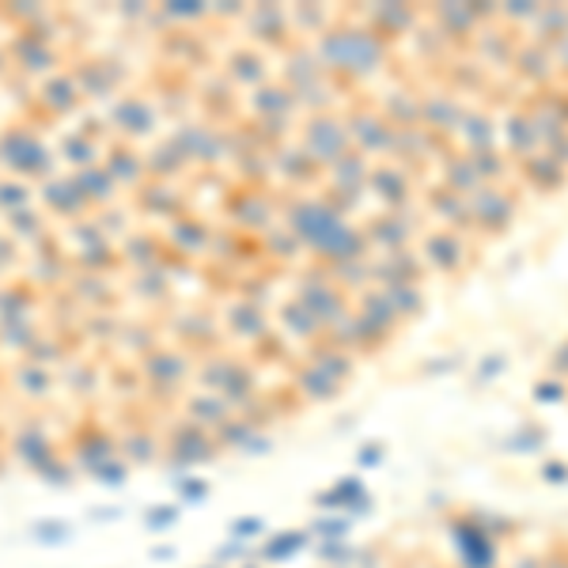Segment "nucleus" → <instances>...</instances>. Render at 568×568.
I'll return each mask as SVG.
<instances>
[{
  "label": "nucleus",
  "mask_w": 568,
  "mask_h": 568,
  "mask_svg": "<svg viewBox=\"0 0 568 568\" xmlns=\"http://www.w3.org/2000/svg\"><path fill=\"white\" fill-rule=\"evenodd\" d=\"M319 65L333 72V76L349 80H368L379 76L386 69V42L379 39L372 27H330L327 34H319V50H314Z\"/></svg>",
  "instance_id": "nucleus-1"
},
{
  "label": "nucleus",
  "mask_w": 568,
  "mask_h": 568,
  "mask_svg": "<svg viewBox=\"0 0 568 568\" xmlns=\"http://www.w3.org/2000/svg\"><path fill=\"white\" fill-rule=\"evenodd\" d=\"M345 228V213H338L327 197H303L288 209V231L311 250L327 247V242Z\"/></svg>",
  "instance_id": "nucleus-2"
},
{
  "label": "nucleus",
  "mask_w": 568,
  "mask_h": 568,
  "mask_svg": "<svg viewBox=\"0 0 568 568\" xmlns=\"http://www.w3.org/2000/svg\"><path fill=\"white\" fill-rule=\"evenodd\" d=\"M345 130H349V137H353V148L360 152V156L394 159V148H399V130L386 122V114L379 111V106H368V103L353 106V111L345 114Z\"/></svg>",
  "instance_id": "nucleus-3"
},
{
  "label": "nucleus",
  "mask_w": 568,
  "mask_h": 568,
  "mask_svg": "<svg viewBox=\"0 0 568 568\" xmlns=\"http://www.w3.org/2000/svg\"><path fill=\"white\" fill-rule=\"evenodd\" d=\"M466 205H471L474 231H477V236H485V239L504 236V231H508L512 224H516V216H519V197H516V189H508V186L477 189Z\"/></svg>",
  "instance_id": "nucleus-4"
},
{
  "label": "nucleus",
  "mask_w": 568,
  "mask_h": 568,
  "mask_svg": "<svg viewBox=\"0 0 568 568\" xmlns=\"http://www.w3.org/2000/svg\"><path fill=\"white\" fill-rule=\"evenodd\" d=\"M417 255L425 261L428 273H444V277H455L471 266L474 258V247L463 231H451V228H436L428 236H421L417 242Z\"/></svg>",
  "instance_id": "nucleus-5"
},
{
  "label": "nucleus",
  "mask_w": 568,
  "mask_h": 568,
  "mask_svg": "<svg viewBox=\"0 0 568 568\" xmlns=\"http://www.w3.org/2000/svg\"><path fill=\"white\" fill-rule=\"evenodd\" d=\"M303 148L319 167H333L341 156L353 152V137L345 130V118L338 114H314V118L303 125Z\"/></svg>",
  "instance_id": "nucleus-6"
},
{
  "label": "nucleus",
  "mask_w": 568,
  "mask_h": 568,
  "mask_svg": "<svg viewBox=\"0 0 568 568\" xmlns=\"http://www.w3.org/2000/svg\"><path fill=\"white\" fill-rule=\"evenodd\" d=\"M300 303L319 319L322 330H333L338 322H345L353 308H349V296L333 277L327 273H308V281L300 288Z\"/></svg>",
  "instance_id": "nucleus-7"
},
{
  "label": "nucleus",
  "mask_w": 568,
  "mask_h": 568,
  "mask_svg": "<svg viewBox=\"0 0 568 568\" xmlns=\"http://www.w3.org/2000/svg\"><path fill=\"white\" fill-rule=\"evenodd\" d=\"M466 114L471 111H466V103L455 92H421V125L428 133H436L440 141L455 137Z\"/></svg>",
  "instance_id": "nucleus-8"
},
{
  "label": "nucleus",
  "mask_w": 568,
  "mask_h": 568,
  "mask_svg": "<svg viewBox=\"0 0 568 568\" xmlns=\"http://www.w3.org/2000/svg\"><path fill=\"white\" fill-rule=\"evenodd\" d=\"M364 236L372 242V255H394V250L413 247L417 224H413L405 213H379L364 224Z\"/></svg>",
  "instance_id": "nucleus-9"
},
{
  "label": "nucleus",
  "mask_w": 568,
  "mask_h": 568,
  "mask_svg": "<svg viewBox=\"0 0 568 568\" xmlns=\"http://www.w3.org/2000/svg\"><path fill=\"white\" fill-rule=\"evenodd\" d=\"M368 189L386 205V213H405V205L413 202V175L399 159H383V164H375Z\"/></svg>",
  "instance_id": "nucleus-10"
},
{
  "label": "nucleus",
  "mask_w": 568,
  "mask_h": 568,
  "mask_svg": "<svg viewBox=\"0 0 568 568\" xmlns=\"http://www.w3.org/2000/svg\"><path fill=\"white\" fill-rule=\"evenodd\" d=\"M500 133H504V144H508V159H512V164H523L527 156L543 152V141H538L535 118H530L527 106H516V111L504 114Z\"/></svg>",
  "instance_id": "nucleus-11"
},
{
  "label": "nucleus",
  "mask_w": 568,
  "mask_h": 568,
  "mask_svg": "<svg viewBox=\"0 0 568 568\" xmlns=\"http://www.w3.org/2000/svg\"><path fill=\"white\" fill-rule=\"evenodd\" d=\"M512 72L523 76L527 84H535L538 92H546L549 80L557 76V65H554V53L546 47H538V42H519L516 47V58H512Z\"/></svg>",
  "instance_id": "nucleus-12"
},
{
  "label": "nucleus",
  "mask_w": 568,
  "mask_h": 568,
  "mask_svg": "<svg viewBox=\"0 0 568 568\" xmlns=\"http://www.w3.org/2000/svg\"><path fill=\"white\" fill-rule=\"evenodd\" d=\"M421 23V12L410 4H386V8H368L364 12V27H372L383 42L402 39V34H413Z\"/></svg>",
  "instance_id": "nucleus-13"
},
{
  "label": "nucleus",
  "mask_w": 568,
  "mask_h": 568,
  "mask_svg": "<svg viewBox=\"0 0 568 568\" xmlns=\"http://www.w3.org/2000/svg\"><path fill=\"white\" fill-rule=\"evenodd\" d=\"M440 175H444V189H451V194H458V197H471L477 194V189H485L482 183V175H477V167H474V159L466 156V152H444V159H440Z\"/></svg>",
  "instance_id": "nucleus-14"
},
{
  "label": "nucleus",
  "mask_w": 568,
  "mask_h": 568,
  "mask_svg": "<svg viewBox=\"0 0 568 568\" xmlns=\"http://www.w3.org/2000/svg\"><path fill=\"white\" fill-rule=\"evenodd\" d=\"M523 186L538 189V194H554V189H561L568 183V167L557 164L549 152H535V156H527L523 164H516Z\"/></svg>",
  "instance_id": "nucleus-15"
},
{
  "label": "nucleus",
  "mask_w": 568,
  "mask_h": 568,
  "mask_svg": "<svg viewBox=\"0 0 568 568\" xmlns=\"http://www.w3.org/2000/svg\"><path fill=\"white\" fill-rule=\"evenodd\" d=\"M497 137H500V125L489 118V114H477L471 111L458 125L455 141H458V152L466 156H482V152H497Z\"/></svg>",
  "instance_id": "nucleus-16"
},
{
  "label": "nucleus",
  "mask_w": 568,
  "mask_h": 568,
  "mask_svg": "<svg viewBox=\"0 0 568 568\" xmlns=\"http://www.w3.org/2000/svg\"><path fill=\"white\" fill-rule=\"evenodd\" d=\"M425 202H428V209L444 220V228L451 231H474V220H471V205H466V197H458V194H451V189L444 186H428L425 189Z\"/></svg>",
  "instance_id": "nucleus-17"
},
{
  "label": "nucleus",
  "mask_w": 568,
  "mask_h": 568,
  "mask_svg": "<svg viewBox=\"0 0 568 568\" xmlns=\"http://www.w3.org/2000/svg\"><path fill=\"white\" fill-rule=\"evenodd\" d=\"M383 292L402 322L425 311V292H421V285H391V288H383Z\"/></svg>",
  "instance_id": "nucleus-18"
},
{
  "label": "nucleus",
  "mask_w": 568,
  "mask_h": 568,
  "mask_svg": "<svg viewBox=\"0 0 568 568\" xmlns=\"http://www.w3.org/2000/svg\"><path fill=\"white\" fill-rule=\"evenodd\" d=\"M538 8L543 4H508V8H500V16L504 20H516V23H535Z\"/></svg>",
  "instance_id": "nucleus-19"
},
{
  "label": "nucleus",
  "mask_w": 568,
  "mask_h": 568,
  "mask_svg": "<svg viewBox=\"0 0 568 568\" xmlns=\"http://www.w3.org/2000/svg\"><path fill=\"white\" fill-rule=\"evenodd\" d=\"M549 53H554V65H557V72H565V76H568V34H565V39L557 42V47L549 50Z\"/></svg>",
  "instance_id": "nucleus-20"
},
{
  "label": "nucleus",
  "mask_w": 568,
  "mask_h": 568,
  "mask_svg": "<svg viewBox=\"0 0 568 568\" xmlns=\"http://www.w3.org/2000/svg\"><path fill=\"white\" fill-rule=\"evenodd\" d=\"M561 99H565V118H568V87H565V95H561Z\"/></svg>",
  "instance_id": "nucleus-21"
},
{
  "label": "nucleus",
  "mask_w": 568,
  "mask_h": 568,
  "mask_svg": "<svg viewBox=\"0 0 568 568\" xmlns=\"http://www.w3.org/2000/svg\"><path fill=\"white\" fill-rule=\"evenodd\" d=\"M565 349H568V341H565Z\"/></svg>",
  "instance_id": "nucleus-22"
}]
</instances>
